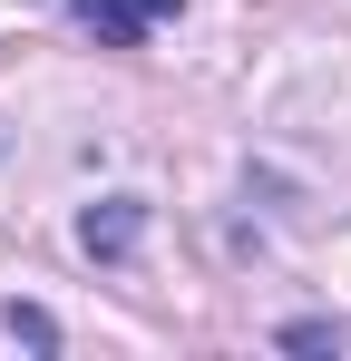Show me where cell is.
<instances>
[{"label":"cell","mask_w":351,"mask_h":361,"mask_svg":"<svg viewBox=\"0 0 351 361\" xmlns=\"http://www.w3.org/2000/svg\"><path fill=\"white\" fill-rule=\"evenodd\" d=\"M137 244V205H108V215H88V254H127Z\"/></svg>","instance_id":"cell-2"},{"label":"cell","mask_w":351,"mask_h":361,"mask_svg":"<svg viewBox=\"0 0 351 361\" xmlns=\"http://www.w3.org/2000/svg\"><path fill=\"white\" fill-rule=\"evenodd\" d=\"M176 0H68V20L88 30V39H108V49H137L147 39V20H166Z\"/></svg>","instance_id":"cell-1"}]
</instances>
